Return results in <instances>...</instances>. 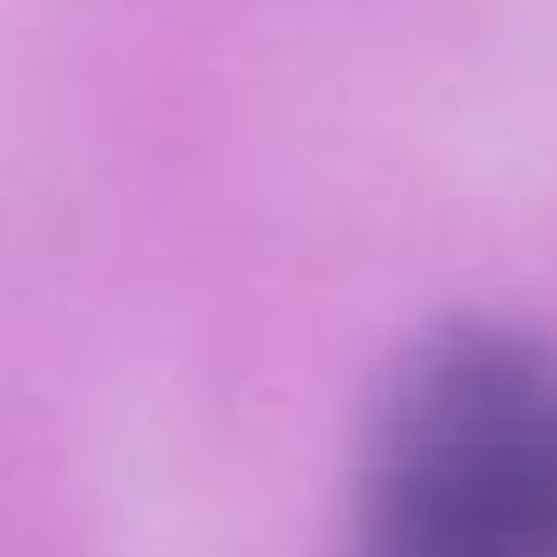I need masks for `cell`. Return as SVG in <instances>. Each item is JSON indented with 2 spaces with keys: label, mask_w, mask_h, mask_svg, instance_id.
I'll use <instances>...</instances> for the list:
<instances>
[{
  "label": "cell",
  "mask_w": 557,
  "mask_h": 557,
  "mask_svg": "<svg viewBox=\"0 0 557 557\" xmlns=\"http://www.w3.org/2000/svg\"><path fill=\"white\" fill-rule=\"evenodd\" d=\"M354 557H557V354L451 325L395 368L354 502Z\"/></svg>",
  "instance_id": "6da1fadb"
}]
</instances>
